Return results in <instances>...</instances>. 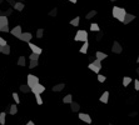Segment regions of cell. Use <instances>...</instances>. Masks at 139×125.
Returning a JSON list of instances; mask_svg holds the SVG:
<instances>
[{
    "label": "cell",
    "instance_id": "ba28073f",
    "mask_svg": "<svg viewBox=\"0 0 139 125\" xmlns=\"http://www.w3.org/2000/svg\"><path fill=\"white\" fill-rule=\"evenodd\" d=\"M32 38H33L32 33H21V35H20L19 40H21V41H24V43H30Z\"/></svg>",
    "mask_w": 139,
    "mask_h": 125
},
{
    "label": "cell",
    "instance_id": "d6a6232c",
    "mask_svg": "<svg viewBox=\"0 0 139 125\" xmlns=\"http://www.w3.org/2000/svg\"><path fill=\"white\" fill-rule=\"evenodd\" d=\"M13 98H14V101H15V104H19V103H20L19 95H18L16 93H13Z\"/></svg>",
    "mask_w": 139,
    "mask_h": 125
},
{
    "label": "cell",
    "instance_id": "30bf717a",
    "mask_svg": "<svg viewBox=\"0 0 139 125\" xmlns=\"http://www.w3.org/2000/svg\"><path fill=\"white\" fill-rule=\"evenodd\" d=\"M28 44H29V48L32 49V53H35V54L41 55V53H43V49H41V48H39L38 45H35L33 43H28Z\"/></svg>",
    "mask_w": 139,
    "mask_h": 125
},
{
    "label": "cell",
    "instance_id": "4316f807",
    "mask_svg": "<svg viewBox=\"0 0 139 125\" xmlns=\"http://www.w3.org/2000/svg\"><path fill=\"white\" fill-rule=\"evenodd\" d=\"M20 91H21V93H29V91H30V88L28 86V84L20 85Z\"/></svg>",
    "mask_w": 139,
    "mask_h": 125
},
{
    "label": "cell",
    "instance_id": "603a6c76",
    "mask_svg": "<svg viewBox=\"0 0 139 125\" xmlns=\"http://www.w3.org/2000/svg\"><path fill=\"white\" fill-rule=\"evenodd\" d=\"M79 23H80V16H76V18H74V19L70 21V25H73V26H79Z\"/></svg>",
    "mask_w": 139,
    "mask_h": 125
},
{
    "label": "cell",
    "instance_id": "f1b7e54d",
    "mask_svg": "<svg viewBox=\"0 0 139 125\" xmlns=\"http://www.w3.org/2000/svg\"><path fill=\"white\" fill-rule=\"evenodd\" d=\"M18 65H19V66H24V65H25V58H24V56H20V58L18 59Z\"/></svg>",
    "mask_w": 139,
    "mask_h": 125
},
{
    "label": "cell",
    "instance_id": "1f68e13d",
    "mask_svg": "<svg viewBox=\"0 0 139 125\" xmlns=\"http://www.w3.org/2000/svg\"><path fill=\"white\" fill-rule=\"evenodd\" d=\"M39 56H40L39 54L32 53V54H30V56H29V59H30V60H38V59H39Z\"/></svg>",
    "mask_w": 139,
    "mask_h": 125
},
{
    "label": "cell",
    "instance_id": "8fae6325",
    "mask_svg": "<svg viewBox=\"0 0 139 125\" xmlns=\"http://www.w3.org/2000/svg\"><path fill=\"white\" fill-rule=\"evenodd\" d=\"M134 19H135V16H134L133 14H129V13H127V14H125V16H124L123 24H124V25H128V24H129V23H132Z\"/></svg>",
    "mask_w": 139,
    "mask_h": 125
},
{
    "label": "cell",
    "instance_id": "277c9868",
    "mask_svg": "<svg viewBox=\"0 0 139 125\" xmlns=\"http://www.w3.org/2000/svg\"><path fill=\"white\" fill-rule=\"evenodd\" d=\"M26 84H28L29 88H33L36 84H39V78L33 75V74H29V75H28V83H26Z\"/></svg>",
    "mask_w": 139,
    "mask_h": 125
},
{
    "label": "cell",
    "instance_id": "8992f818",
    "mask_svg": "<svg viewBox=\"0 0 139 125\" xmlns=\"http://www.w3.org/2000/svg\"><path fill=\"white\" fill-rule=\"evenodd\" d=\"M79 119H80L81 121L87 123V124H92V123H93L90 115H89V114H85V113H79Z\"/></svg>",
    "mask_w": 139,
    "mask_h": 125
},
{
    "label": "cell",
    "instance_id": "4dcf8cb0",
    "mask_svg": "<svg viewBox=\"0 0 139 125\" xmlns=\"http://www.w3.org/2000/svg\"><path fill=\"white\" fill-rule=\"evenodd\" d=\"M43 35H44V29H38V31H36V38L40 39V38H43Z\"/></svg>",
    "mask_w": 139,
    "mask_h": 125
},
{
    "label": "cell",
    "instance_id": "f35d334b",
    "mask_svg": "<svg viewBox=\"0 0 139 125\" xmlns=\"http://www.w3.org/2000/svg\"><path fill=\"white\" fill-rule=\"evenodd\" d=\"M25 125H35V124L33 123V120H30V121H28V123H26Z\"/></svg>",
    "mask_w": 139,
    "mask_h": 125
},
{
    "label": "cell",
    "instance_id": "836d02e7",
    "mask_svg": "<svg viewBox=\"0 0 139 125\" xmlns=\"http://www.w3.org/2000/svg\"><path fill=\"white\" fill-rule=\"evenodd\" d=\"M105 80H106V78H105L104 75H98V81L99 83H104Z\"/></svg>",
    "mask_w": 139,
    "mask_h": 125
},
{
    "label": "cell",
    "instance_id": "7402d4cb",
    "mask_svg": "<svg viewBox=\"0 0 139 125\" xmlns=\"http://www.w3.org/2000/svg\"><path fill=\"white\" fill-rule=\"evenodd\" d=\"M95 15H97V10H92V11H89V13L87 14L85 19H87V20H90V19H93Z\"/></svg>",
    "mask_w": 139,
    "mask_h": 125
},
{
    "label": "cell",
    "instance_id": "f546056e",
    "mask_svg": "<svg viewBox=\"0 0 139 125\" xmlns=\"http://www.w3.org/2000/svg\"><path fill=\"white\" fill-rule=\"evenodd\" d=\"M39 65V62H38V60H30V64H29V68L30 69H33V68H36Z\"/></svg>",
    "mask_w": 139,
    "mask_h": 125
},
{
    "label": "cell",
    "instance_id": "484cf974",
    "mask_svg": "<svg viewBox=\"0 0 139 125\" xmlns=\"http://www.w3.org/2000/svg\"><path fill=\"white\" fill-rule=\"evenodd\" d=\"M5 118H6V113L1 111L0 113V125H5Z\"/></svg>",
    "mask_w": 139,
    "mask_h": 125
},
{
    "label": "cell",
    "instance_id": "3957f363",
    "mask_svg": "<svg viewBox=\"0 0 139 125\" xmlns=\"http://www.w3.org/2000/svg\"><path fill=\"white\" fill-rule=\"evenodd\" d=\"M88 68L92 70V71H94V73H99V70L102 69V61L100 60H98V59H95L93 62H90L89 65H88Z\"/></svg>",
    "mask_w": 139,
    "mask_h": 125
},
{
    "label": "cell",
    "instance_id": "ab89813d",
    "mask_svg": "<svg viewBox=\"0 0 139 125\" xmlns=\"http://www.w3.org/2000/svg\"><path fill=\"white\" fill-rule=\"evenodd\" d=\"M68 1H70V3H73V4H76V1H78V0H68Z\"/></svg>",
    "mask_w": 139,
    "mask_h": 125
},
{
    "label": "cell",
    "instance_id": "e0dca14e",
    "mask_svg": "<svg viewBox=\"0 0 139 125\" xmlns=\"http://www.w3.org/2000/svg\"><path fill=\"white\" fill-rule=\"evenodd\" d=\"M88 48H89V43H88V41H84L83 46L79 49V53H81V54H87V53H88Z\"/></svg>",
    "mask_w": 139,
    "mask_h": 125
},
{
    "label": "cell",
    "instance_id": "f6af8a7d",
    "mask_svg": "<svg viewBox=\"0 0 139 125\" xmlns=\"http://www.w3.org/2000/svg\"><path fill=\"white\" fill-rule=\"evenodd\" d=\"M109 125H113V124H109Z\"/></svg>",
    "mask_w": 139,
    "mask_h": 125
},
{
    "label": "cell",
    "instance_id": "2e32d148",
    "mask_svg": "<svg viewBox=\"0 0 139 125\" xmlns=\"http://www.w3.org/2000/svg\"><path fill=\"white\" fill-rule=\"evenodd\" d=\"M5 25H9V21H8V18L5 15H0V29Z\"/></svg>",
    "mask_w": 139,
    "mask_h": 125
},
{
    "label": "cell",
    "instance_id": "44dd1931",
    "mask_svg": "<svg viewBox=\"0 0 139 125\" xmlns=\"http://www.w3.org/2000/svg\"><path fill=\"white\" fill-rule=\"evenodd\" d=\"M90 31H94V33H99V31H100V28H99V25H98V24H95V23L90 24Z\"/></svg>",
    "mask_w": 139,
    "mask_h": 125
},
{
    "label": "cell",
    "instance_id": "7c38bea8",
    "mask_svg": "<svg viewBox=\"0 0 139 125\" xmlns=\"http://www.w3.org/2000/svg\"><path fill=\"white\" fill-rule=\"evenodd\" d=\"M99 100H100V103L106 104V103L109 101V91H104V93L102 94V96L99 98Z\"/></svg>",
    "mask_w": 139,
    "mask_h": 125
},
{
    "label": "cell",
    "instance_id": "d4e9b609",
    "mask_svg": "<svg viewBox=\"0 0 139 125\" xmlns=\"http://www.w3.org/2000/svg\"><path fill=\"white\" fill-rule=\"evenodd\" d=\"M16 113H18V106L16 105H11L10 109H9V114L10 115H15Z\"/></svg>",
    "mask_w": 139,
    "mask_h": 125
},
{
    "label": "cell",
    "instance_id": "9c48e42d",
    "mask_svg": "<svg viewBox=\"0 0 139 125\" xmlns=\"http://www.w3.org/2000/svg\"><path fill=\"white\" fill-rule=\"evenodd\" d=\"M112 51L115 53V54H120L123 51V48H122V45L118 41H114L113 43V46H112Z\"/></svg>",
    "mask_w": 139,
    "mask_h": 125
},
{
    "label": "cell",
    "instance_id": "8d00e7d4",
    "mask_svg": "<svg viewBox=\"0 0 139 125\" xmlns=\"http://www.w3.org/2000/svg\"><path fill=\"white\" fill-rule=\"evenodd\" d=\"M57 13H58V10H57V9H53V10L49 13V15H50V16H55V15H57Z\"/></svg>",
    "mask_w": 139,
    "mask_h": 125
},
{
    "label": "cell",
    "instance_id": "7a4b0ae2",
    "mask_svg": "<svg viewBox=\"0 0 139 125\" xmlns=\"http://www.w3.org/2000/svg\"><path fill=\"white\" fill-rule=\"evenodd\" d=\"M74 40L75 41H88V33L85 30H78L75 36H74Z\"/></svg>",
    "mask_w": 139,
    "mask_h": 125
},
{
    "label": "cell",
    "instance_id": "9a60e30c",
    "mask_svg": "<svg viewBox=\"0 0 139 125\" xmlns=\"http://www.w3.org/2000/svg\"><path fill=\"white\" fill-rule=\"evenodd\" d=\"M95 56H97V59H98V60L103 61L104 59H106V58H108V54H105V53H103V51H97Z\"/></svg>",
    "mask_w": 139,
    "mask_h": 125
},
{
    "label": "cell",
    "instance_id": "5b68a950",
    "mask_svg": "<svg viewBox=\"0 0 139 125\" xmlns=\"http://www.w3.org/2000/svg\"><path fill=\"white\" fill-rule=\"evenodd\" d=\"M30 91H32L33 94H43L44 91H45V86L41 85V84L39 83V84H36L35 86L30 88Z\"/></svg>",
    "mask_w": 139,
    "mask_h": 125
},
{
    "label": "cell",
    "instance_id": "ee69618b",
    "mask_svg": "<svg viewBox=\"0 0 139 125\" xmlns=\"http://www.w3.org/2000/svg\"><path fill=\"white\" fill-rule=\"evenodd\" d=\"M110 1H117V0H110Z\"/></svg>",
    "mask_w": 139,
    "mask_h": 125
},
{
    "label": "cell",
    "instance_id": "60d3db41",
    "mask_svg": "<svg viewBox=\"0 0 139 125\" xmlns=\"http://www.w3.org/2000/svg\"><path fill=\"white\" fill-rule=\"evenodd\" d=\"M6 1H8L9 4H14V3H13V0H6Z\"/></svg>",
    "mask_w": 139,
    "mask_h": 125
},
{
    "label": "cell",
    "instance_id": "52a82bcc",
    "mask_svg": "<svg viewBox=\"0 0 139 125\" xmlns=\"http://www.w3.org/2000/svg\"><path fill=\"white\" fill-rule=\"evenodd\" d=\"M9 33H10L13 36H15L16 39H19V38H20V35H21V33H23V29H21V26H20V25H18V26H15L13 30H10Z\"/></svg>",
    "mask_w": 139,
    "mask_h": 125
},
{
    "label": "cell",
    "instance_id": "d6986e66",
    "mask_svg": "<svg viewBox=\"0 0 139 125\" xmlns=\"http://www.w3.org/2000/svg\"><path fill=\"white\" fill-rule=\"evenodd\" d=\"M73 101V95L71 94H68V95H65L64 98H63V103L64 104H70Z\"/></svg>",
    "mask_w": 139,
    "mask_h": 125
},
{
    "label": "cell",
    "instance_id": "cb8c5ba5",
    "mask_svg": "<svg viewBox=\"0 0 139 125\" xmlns=\"http://www.w3.org/2000/svg\"><path fill=\"white\" fill-rule=\"evenodd\" d=\"M1 53L3 54H5V55H9L10 54V46L6 44V45H4L3 48H1Z\"/></svg>",
    "mask_w": 139,
    "mask_h": 125
},
{
    "label": "cell",
    "instance_id": "e575fe53",
    "mask_svg": "<svg viewBox=\"0 0 139 125\" xmlns=\"http://www.w3.org/2000/svg\"><path fill=\"white\" fill-rule=\"evenodd\" d=\"M0 31H3V33H9V31H10V29H9V25H5V26H3V28L0 29Z\"/></svg>",
    "mask_w": 139,
    "mask_h": 125
},
{
    "label": "cell",
    "instance_id": "7bdbcfd3",
    "mask_svg": "<svg viewBox=\"0 0 139 125\" xmlns=\"http://www.w3.org/2000/svg\"><path fill=\"white\" fill-rule=\"evenodd\" d=\"M1 48H3V46H1V45H0V53H1Z\"/></svg>",
    "mask_w": 139,
    "mask_h": 125
},
{
    "label": "cell",
    "instance_id": "74e56055",
    "mask_svg": "<svg viewBox=\"0 0 139 125\" xmlns=\"http://www.w3.org/2000/svg\"><path fill=\"white\" fill-rule=\"evenodd\" d=\"M6 44H8V43H6V40H5V39H3V38L0 36V45H1V46H4V45H6Z\"/></svg>",
    "mask_w": 139,
    "mask_h": 125
},
{
    "label": "cell",
    "instance_id": "ac0fdd59",
    "mask_svg": "<svg viewBox=\"0 0 139 125\" xmlns=\"http://www.w3.org/2000/svg\"><path fill=\"white\" fill-rule=\"evenodd\" d=\"M14 9L18 10V11H23V10H24V4H23L21 1H18V3L14 4Z\"/></svg>",
    "mask_w": 139,
    "mask_h": 125
},
{
    "label": "cell",
    "instance_id": "ffe728a7",
    "mask_svg": "<svg viewBox=\"0 0 139 125\" xmlns=\"http://www.w3.org/2000/svg\"><path fill=\"white\" fill-rule=\"evenodd\" d=\"M132 80H133L132 78H129V76H124V78H123V86L127 88V86L132 83Z\"/></svg>",
    "mask_w": 139,
    "mask_h": 125
},
{
    "label": "cell",
    "instance_id": "4fadbf2b",
    "mask_svg": "<svg viewBox=\"0 0 139 125\" xmlns=\"http://www.w3.org/2000/svg\"><path fill=\"white\" fill-rule=\"evenodd\" d=\"M64 88H65V84L64 83H60V84H57V85H54L53 86V91H55V93H58V91H62V90H64Z\"/></svg>",
    "mask_w": 139,
    "mask_h": 125
},
{
    "label": "cell",
    "instance_id": "b9f144b4",
    "mask_svg": "<svg viewBox=\"0 0 139 125\" xmlns=\"http://www.w3.org/2000/svg\"><path fill=\"white\" fill-rule=\"evenodd\" d=\"M137 62H138V64H139V56H138V59H137Z\"/></svg>",
    "mask_w": 139,
    "mask_h": 125
},
{
    "label": "cell",
    "instance_id": "7dc6e473",
    "mask_svg": "<svg viewBox=\"0 0 139 125\" xmlns=\"http://www.w3.org/2000/svg\"><path fill=\"white\" fill-rule=\"evenodd\" d=\"M23 1H24V0H23Z\"/></svg>",
    "mask_w": 139,
    "mask_h": 125
},
{
    "label": "cell",
    "instance_id": "83f0119b",
    "mask_svg": "<svg viewBox=\"0 0 139 125\" xmlns=\"http://www.w3.org/2000/svg\"><path fill=\"white\" fill-rule=\"evenodd\" d=\"M34 95H35V99H36V104L38 105H41L43 104V99H41L40 94H34Z\"/></svg>",
    "mask_w": 139,
    "mask_h": 125
},
{
    "label": "cell",
    "instance_id": "d590c367",
    "mask_svg": "<svg viewBox=\"0 0 139 125\" xmlns=\"http://www.w3.org/2000/svg\"><path fill=\"white\" fill-rule=\"evenodd\" d=\"M134 89L139 91V80H134Z\"/></svg>",
    "mask_w": 139,
    "mask_h": 125
},
{
    "label": "cell",
    "instance_id": "5bb4252c",
    "mask_svg": "<svg viewBox=\"0 0 139 125\" xmlns=\"http://www.w3.org/2000/svg\"><path fill=\"white\" fill-rule=\"evenodd\" d=\"M70 109H71L73 113H76V111H79L80 105H79L78 103H75V101H71V103H70Z\"/></svg>",
    "mask_w": 139,
    "mask_h": 125
},
{
    "label": "cell",
    "instance_id": "6da1fadb",
    "mask_svg": "<svg viewBox=\"0 0 139 125\" xmlns=\"http://www.w3.org/2000/svg\"><path fill=\"white\" fill-rule=\"evenodd\" d=\"M112 14H113V16H114L118 21L123 23L127 11H125V9H123V8H120V6H114L113 10H112Z\"/></svg>",
    "mask_w": 139,
    "mask_h": 125
},
{
    "label": "cell",
    "instance_id": "bcb514c9",
    "mask_svg": "<svg viewBox=\"0 0 139 125\" xmlns=\"http://www.w3.org/2000/svg\"><path fill=\"white\" fill-rule=\"evenodd\" d=\"M0 33H1V31H0Z\"/></svg>",
    "mask_w": 139,
    "mask_h": 125
}]
</instances>
